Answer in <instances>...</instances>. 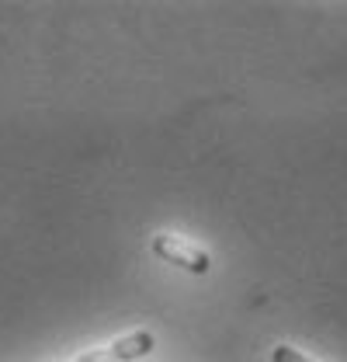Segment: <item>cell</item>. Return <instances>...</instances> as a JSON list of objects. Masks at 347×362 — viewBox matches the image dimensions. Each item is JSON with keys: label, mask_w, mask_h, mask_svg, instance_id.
Returning <instances> with one entry per match:
<instances>
[{"label": "cell", "mask_w": 347, "mask_h": 362, "mask_svg": "<svg viewBox=\"0 0 347 362\" xmlns=\"http://www.w3.org/2000/svg\"><path fill=\"white\" fill-rule=\"evenodd\" d=\"M153 255L164 258L167 265H177V269L191 272V275H205V272L212 269L209 251H202L198 244H191V240L177 237V233H157V237H153Z\"/></svg>", "instance_id": "6da1fadb"}, {"label": "cell", "mask_w": 347, "mask_h": 362, "mask_svg": "<svg viewBox=\"0 0 347 362\" xmlns=\"http://www.w3.org/2000/svg\"><path fill=\"white\" fill-rule=\"evenodd\" d=\"M157 349V338H153V331H132V334H122V338H115L111 345H104V349H94V352H84L77 362H135L142 359V356H150Z\"/></svg>", "instance_id": "7a4b0ae2"}, {"label": "cell", "mask_w": 347, "mask_h": 362, "mask_svg": "<svg viewBox=\"0 0 347 362\" xmlns=\"http://www.w3.org/2000/svg\"><path fill=\"white\" fill-rule=\"evenodd\" d=\"M271 362H316L312 356H305L303 349H292V345H274L271 349Z\"/></svg>", "instance_id": "3957f363"}]
</instances>
